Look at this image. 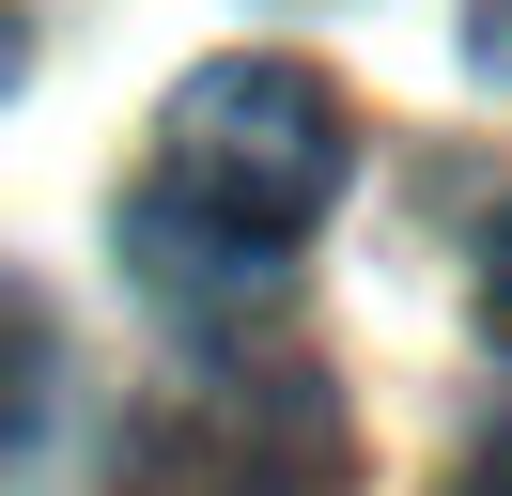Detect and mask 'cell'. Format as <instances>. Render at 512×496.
Returning <instances> with one entry per match:
<instances>
[{
    "mask_svg": "<svg viewBox=\"0 0 512 496\" xmlns=\"http://www.w3.org/2000/svg\"><path fill=\"white\" fill-rule=\"evenodd\" d=\"M342 155H357L342 93L311 62H280V47H233V62L171 78V186L202 217H233V233H264V248H295L342 202Z\"/></svg>",
    "mask_w": 512,
    "mask_h": 496,
    "instance_id": "1",
    "label": "cell"
},
{
    "mask_svg": "<svg viewBox=\"0 0 512 496\" xmlns=\"http://www.w3.org/2000/svg\"><path fill=\"white\" fill-rule=\"evenodd\" d=\"M109 496H342V403L280 341H233V372L125 419Z\"/></svg>",
    "mask_w": 512,
    "mask_h": 496,
    "instance_id": "2",
    "label": "cell"
},
{
    "mask_svg": "<svg viewBox=\"0 0 512 496\" xmlns=\"http://www.w3.org/2000/svg\"><path fill=\"white\" fill-rule=\"evenodd\" d=\"M125 264H140V295H156V310H187V326H218V341H264V310H280V264H295V248H264V233H233V217H202L187 186H140V202H125Z\"/></svg>",
    "mask_w": 512,
    "mask_h": 496,
    "instance_id": "3",
    "label": "cell"
},
{
    "mask_svg": "<svg viewBox=\"0 0 512 496\" xmlns=\"http://www.w3.org/2000/svg\"><path fill=\"white\" fill-rule=\"evenodd\" d=\"M47 419H63V341H47L32 295H0V465H32Z\"/></svg>",
    "mask_w": 512,
    "mask_h": 496,
    "instance_id": "4",
    "label": "cell"
},
{
    "mask_svg": "<svg viewBox=\"0 0 512 496\" xmlns=\"http://www.w3.org/2000/svg\"><path fill=\"white\" fill-rule=\"evenodd\" d=\"M466 62H481V78L512 93V0H466Z\"/></svg>",
    "mask_w": 512,
    "mask_h": 496,
    "instance_id": "5",
    "label": "cell"
},
{
    "mask_svg": "<svg viewBox=\"0 0 512 496\" xmlns=\"http://www.w3.org/2000/svg\"><path fill=\"white\" fill-rule=\"evenodd\" d=\"M481 326H497V357H512V217H497V248H481Z\"/></svg>",
    "mask_w": 512,
    "mask_h": 496,
    "instance_id": "6",
    "label": "cell"
},
{
    "mask_svg": "<svg viewBox=\"0 0 512 496\" xmlns=\"http://www.w3.org/2000/svg\"><path fill=\"white\" fill-rule=\"evenodd\" d=\"M32 78V16H16V0H0V93Z\"/></svg>",
    "mask_w": 512,
    "mask_h": 496,
    "instance_id": "7",
    "label": "cell"
},
{
    "mask_svg": "<svg viewBox=\"0 0 512 496\" xmlns=\"http://www.w3.org/2000/svg\"><path fill=\"white\" fill-rule=\"evenodd\" d=\"M466 496H512V434H497V450H481V465H466Z\"/></svg>",
    "mask_w": 512,
    "mask_h": 496,
    "instance_id": "8",
    "label": "cell"
}]
</instances>
